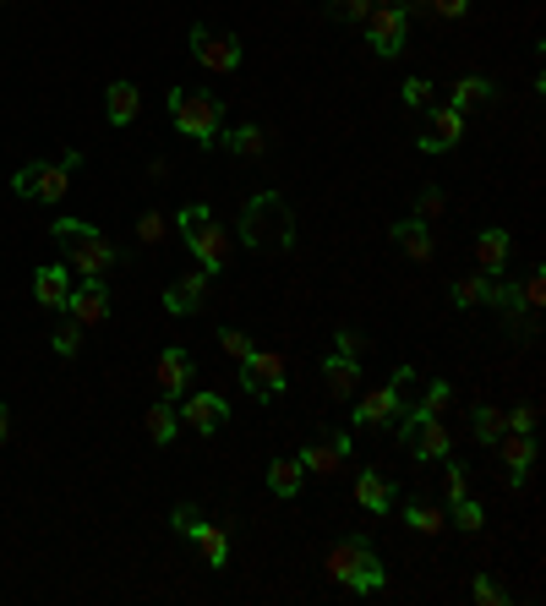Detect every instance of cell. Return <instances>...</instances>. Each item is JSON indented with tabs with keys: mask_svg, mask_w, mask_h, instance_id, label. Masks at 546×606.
<instances>
[{
	"mask_svg": "<svg viewBox=\"0 0 546 606\" xmlns=\"http://www.w3.org/2000/svg\"><path fill=\"white\" fill-rule=\"evenodd\" d=\"M241 241H247L252 252H269V257L295 246V213H290V202H284L279 191L247 197V208H241Z\"/></svg>",
	"mask_w": 546,
	"mask_h": 606,
	"instance_id": "6da1fadb",
	"label": "cell"
},
{
	"mask_svg": "<svg viewBox=\"0 0 546 606\" xmlns=\"http://www.w3.org/2000/svg\"><path fill=\"white\" fill-rule=\"evenodd\" d=\"M50 235L66 246V268L83 274V279H105V274L121 263V252L110 246V235H105L99 224H88V219H55Z\"/></svg>",
	"mask_w": 546,
	"mask_h": 606,
	"instance_id": "7a4b0ae2",
	"label": "cell"
},
{
	"mask_svg": "<svg viewBox=\"0 0 546 606\" xmlns=\"http://www.w3.org/2000/svg\"><path fill=\"white\" fill-rule=\"evenodd\" d=\"M175 224H181V235H186V246H192V257L219 279L225 268H230V257H236V241H230V230L214 219V208L208 202H186L181 213H175Z\"/></svg>",
	"mask_w": 546,
	"mask_h": 606,
	"instance_id": "3957f363",
	"label": "cell"
},
{
	"mask_svg": "<svg viewBox=\"0 0 546 606\" xmlns=\"http://www.w3.org/2000/svg\"><path fill=\"white\" fill-rule=\"evenodd\" d=\"M328 580L345 585L350 596H378V591L389 585V569H383V558L372 552L367 536H345V541L328 552Z\"/></svg>",
	"mask_w": 546,
	"mask_h": 606,
	"instance_id": "277c9868",
	"label": "cell"
},
{
	"mask_svg": "<svg viewBox=\"0 0 546 606\" xmlns=\"http://www.w3.org/2000/svg\"><path fill=\"white\" fill-rule=\"evenodd\" d=\"M170 121L197 148H214L219 132H225V104L214 93H203V88H170Z\"/></svg>",
	"mask_w": 546,
	"mask_h": 606,
	"instance_id": "5b68a950",
	"label": "cell"
},
{
	"mask_svg": "<svg viewBox=\"0 0 546 606\" xmlns=\"http://www.w3.org/2000/svg\"><path fill=\"white\" fill-rule=\"evenodd\" d=\"M77 169H83V153L77 148H66L55 164L33 158V164H22V169L11 175V191H17V197H39V202H61Z\"/></svg>",
	"mask_w": 546,
	"mask_h": 606,
	"instance_id": "8992f818",
	"label": "cell"
},
{
	"mask_svg": "<svg viewBox=\"0 0 546 606\" xmlns=\"http://www.w3.org/2000/svg\"><path fill=\"white\" fill-rule=\"evenodd\" d=\"M410 388H415V366H394V377L383 383V388H372V394H356V416H350V427H389V421H400V410L410 405Z\"/></svg>",
	"mask_w": 546,
	"mask_h": 606,
	"instance_id": "52a82bcc",
	"label": "cell"
},
{
	"mask_svg": "<svg viewBox=\"0 0 546 606\" xmlns=\"http://www.w3.org/2000/svg\"><path fill=\"white\" fill-rule=\"evenodd\" d=\"M241 388H247L258 405H273V399L290 388V361H284L279 350H258V344H252V355L241 361Z\"/></svg>",
	"mask_w": 546,
	"mask_h": 606,
	"instance_id": "ba28073f",
	"label": "cell"
},
{
	"mask_svg": "<svg viewBox=\"0 0 546 606\" xmlns=\"http://www.w3.org/2000/svg\"><path fill=\"white\" fill-rule=\"evenodd\" d=\"M361 27H367V44H372L378 60H400L405 55V33H410L405 5H372V16Z\"/></svg>",
	"mask_w": 546,
	"mask_h": 606,
	"instance_id": "9c48e42d",
	"label": "cell"
},
{
	"mask_svg": "<svg viewBox=\"0 0 546 606\" xmlns=\"http://www.w3.org/2000/svg\"><path fill=\"white\" fill-rule=\"evenodd\" d=\"M192 55H197V66H208V71H219V77H230V71H241V38L236 33H214V27H192Z\"/></svg>",
	"mask_w": 546,
	"mask_h": 606,
	"instance_id": "30bf717a",
	"label": "cell"
},
{
	"mask_svg": "<svg viewBox=\"0 0 546 606\" xmlns=\"http://www.w3.org/2000/svg\"><path fill=\"white\" fill-rule=\"evenodd\" d=\"M400 443L410 449L415 464H437V459H448V449H454L443 416H426V421H415V427H400Z\"/></svg>",
	"mask_w": 546,
	"mask_h": 606,
	"instance_id": "8fae6325",
	"label": "cell"
},
{
	"mask_svg": "<svg viewBox=\"0 0 546 606\" xmlns=\"http://www.w3.org/2000/svg\"><path fill=\"white\" fill-rule=\"evenodd\" d=\"M459 137H465V110L443 104V110H432V115H426V132L415 137V148L426 153V158H437V153L454 148Z\"/></svg>",
	"mask_w": 546,
	"mask_h": 606,
	"instance_id": "7c38bea8",
	"label": "cell"
},
{
	"mask_svg": "<svg viewBox=\"0 0 546 606\" xmlns=\"http://www.w3.org/2000/svg\"><path fill=\"white\" fill-rule=\"evenodd\" d=\"M208 290H214V274H208V268H192V274H181V279L164 290V311H170V317H192V311L208 306Z\"/></svg>",
	"mask_w": 546,
	"mask_h": 606,
	"instance_id": "4fadbf2b",
	"label": "cell"
},
{
	"mask_svg": "<svg viewBox=\"0 0 546 606\" xmlns=\"http://www.w3.org/2000/svg\"><path fill=\"white\" fill-rule=\"evenodd\" d=\"M350 449H356V443H350V432H323L317 443H306L295 459H301V470H306V475H334V470L350 459Z\"/></svg>",
	"mask_w": 546,
	"mask_h": 606,
	"instance_id": "5bb4252c",
	"label": "cell"
},
{
	"mask_svg": "<svg viewBox=\"0 0 546 606\" xmlns=\"http://www.w3.org/2000/svg\"><path fill=\"white\" fill-rule=\"evenodd\" d=\"M66 317H77L83 328L110 322V290H105V279H83V285H72V296H66Z\"/></svg>",
	"mask_w": 546,
	"mask_h": 606,
	"instance_id": "9a60e30c",
	"label": "cell"
},
{
	"mask_svg": "<svg viewBox=\"0 0 546 606\" xmlns=\"http://www.w3.org/2000/svg\"><path fill=\"white\" fill-rule=\"evenodd\" d=\"M192 383H197V361L186 355V344H164V355H159V388H164V399L192 394Z\"/></svg>",
	"mask_w": 546,
	"mask_h": 606,
	"instance_id": "2e32d148",
	"label": "cell"
},
{
	"mask_svg": "<svg viewBox=\"0 0 546 606\" xmlns=\"http://www.w3.org/2000/svg\"><path fill=\"white\" fill-rule=\"evenodd\" d=\"M175 416H181L192 432L208 438V432H219V427L230 421V405H225L219 394H181V410H175Z\"/></svg>",
	"mask_w": 546,
	"mask_h": 606,
	"instance_id": "e0dca14e",
	"label": "cell"
},
{
	"mask_svg": "<svg viewBox=\"0 0 546 606\" xmlns=\"http://www.w3.org/2000/svg\"><path fill=\"white\" fill-rule=\"evenodd\" d=\"M66 296H72V268L66 263H44L33 274V301L50 306V311H66Z\"/></svg>",
	"mask_w": 546,
	"mask_h": 606,
	"instance_id": "ac0fdd59",
	"label": "cell"
},
{
	"mask_svg": "<svg viewBox=\"0 0 546 606\" xmlns=\"http://www.w3.org/2000/svg\"><path fill=\"white\" fill-rule=\"evenodd\" d=\"M389 241L405 252L410 263H432V252H437V241H432V230L421 219H394L389 224Z\"/></svg>",
	"mask_w": 546,
	"mask_h": 606,
	"instance_id": "d6986e66",
	"label": "cell"
},
{
	"mask_svg": "<svg viewBox=\"0 0 546 606\" xmlns=\"http://www.w3.org/2000/svg\"><path fill=\"white\" fill-rule=\"evenodd\" d=\"M136 115H142V88L127 82V77L110 82V88H105V121H110V126H132Z\"/></svg>",
	"mask_w": 546,
	"mask_h": 606,
	"instance_id": "ffe728a7",
	"label": "cell"
},
{
	"mask_svg": "<svg viewBox=\"0 0 546 606\" xmlns=\"http://www.w3.org/2000/svg\"><path fill=\"white\" fill-rule=\"evenodd\" d=\"M323 383H328V394H339V399H356V394H361V361L334 350V355L323 361Z\"/></svg>",
	"mask_w": 546,
	"mask_h": 606,
	"instance_id": "44dd1931",
	"label": "cell"
},
{
	"mask_svg": "<svg viewBox=\"0 0 546 606\" xmlns=\"http://www.w3.org/2000/svg\"><path fill=\"white\" fill-rule=\"evenodd\" d=\"M356 503L383 519V514L394 508V481H389L383 470H361V475H356Z\"/></svg>",
	"mask_w": 546,
	"mask_h": 606,
	"instance_id": "7402d4cb",
	"label": "cell"
},
{
	"mask_svg": "<svg viewBox=\"0 0 546 606\" xmlns=\"http://www.w3.org/2000/svg\"><path fill=\"white\" fill-rule=\"evenodd\" d=\"M503 464H509V486H525L531 464H536V438L531 432H503Z\"/></svg>",
	"mask_w": 546,
	"mask_h": 606,
	"instance_id": "603a6c76",
	"label": "cell"
},
{
	"mask_svg": "<svg viewBox=\"0 0 546 606\" xmlns=\"http://www.w3.org/2000/svg\"><path fill=\"white\" fill-rule=\"evenodd\" d=\"M509 257H514V235H509V230H481V235H476V263H481V274H503Z\"/></svg>",
	"mask_w": 546,
	"mask_h": 606,
	"instance_id": "cb8c5ba5",
	"label": "cell"
},
{
	"mask_svg": "<svg viewBox=\"0 0 546 606\" xmlns=\"http://www.w3.org/2000/svg\"><path fill=\"white\" fill-rule=\"evenodd\" d=\"M481 306H492V311H498L509 328H514L520 317H531V311H525V301H520V285H509L503 274H492V279H487V301H481Z\"/></svg>",
	"mask_w": 546,
	"mask_h": 606,
	"instance_id": "d4e9b609",
	"label": "cell"
},
{
	"mask_svg": "<svg viewBox=\"0 0 546 606\" xmlns=\"http://www.w3.org/2000/svg\"><path fill=\"white\" fill-rule=\"evenodd\" d=\"M301 486H306L301 459H295V454H273L269 459V492H273V497H301Z\"/></svg>",
	"mask_w": 546,
	"mask_h": 606,
	"instance_id": "484cf974",
	"label": "cell"
},
{
	"mask_svg": "<svg viewBox=\"0 0 546 606\" xmlns=\"http://www.w3.org/2000/svg\"><path fill=\"white\" fill-rule=\"evenodd\" d=\"M219 143L236 153V158H263L273 137H269V126H252V121H247V126H236V132H219Z\"/></svg>",
	"mask_w": 546,
	"mask_h": 606,
	"instance_id": "4316f807",
	"label": "cell"
},
{
	"mask_svg": "<svg viewBox=\"0 0 546 606\" xmlns=\"http://www.w3.org/2000/svg\"><path fill=\"white\" fill-rule=\"evenodd\" d=\"M142 427H148V443H159V449H170V443H175V432H181V416L170 410V399H159V405H148V416H142Z\"/></svg>",
	"mask_w": 546,
	"mask_h": 606,
	"instance_id": "83f0119b",
	"label": "cell"
},
{
	"mask_svg": "<svg viewBox=\"0 0 546 606\" xmlns=\"http://www.w3.org/2000/svg\"><path fill=\"white\" fill-rule=\"evenodd\" d=\"M448 405H454V383H443V377H437V383H432V388L410 405V416L400 421V427H415V421H426V416H443Z\"/></svg>",
	"mask_w": 546,
	"mask_h": 606,
	"instance_id": "f1b7e54d",
	"label": "cell"
},
{
	"mask_svg": "<svg viewBox=\"0 0 546 606\" xmlns=\"http://www.w3.org/2000/svg\"><path fill=\"white\" fill-rule=\"evenodd\" d=\"M492 99H498V82H492V77H459L448 104H454V110H470V104H492Z\"/></svg>",
	"mask_w": 546,
	"mask_h": 606,
	"instance_id": "f546056e",
	"label": "cell"
},
{
	"mask_svg": "<svg viewBox=\"0 0 546 606\" xmlns=\"http://www.w3.org/2000/svg\"><path fill=\"white\" fill-rule=\"evenodd\" d=\"M192 541H197V552L208 558V569H225V563H230V536H225V525H203Z\"/></svg>",
	"mask_w": 546,
	"mask_h": 606,
	"instance_id": "4dcf8cb0",
	"label": "cell"
},
{
	"mask_svg": "<svg viewBox=\"0 0 546 606\" xmlns=\"http://www.w3.org/2000/svg\"><path fill=\"white\" fill-rule=\"evenodd\" d=\"M487 279H492V274H465V279H454V285H448V301L459 306V311L481 306L487 301Z\"/></svg>",
	"mask_w": 546,
	"mask_h": 606,
	"instance_id": "1f68e13d",
	"label": "cell"
},
{
	"mask_svg": "<svg viewBox=\"0 0 546 606\" xmlns=\"http://www.w3.org/2000/svg\"><path fill=\"white\" fill-rule=\"evenodd\" d=\"M470 421H476V443H487V449L509 432V421H503V410H498V405H476V416H470Z\"/></svg>",
	"mask_w": 546,
	"mask_h": 606,
	"instance_id": "d6a6232c",
	"label": "cell"
},
{
	"mask_svg": "<svg viewBox=\"0 0 546 606\" xmlns=\"http://www.w3.org/2000/svg\"><path fill=\"white\" fill-rule=\"evenodd\" d=\"M405 525L415 536H437L448 519H443V508H432V503H405Z\"/></svg>",
	"mask_w": 546,
	"mask_h": 606,
	"instance_id": "836d02e7",
	"label": "cell"
},
{
	"mask_svg": "<svg viewBox=\"0 0 546 606\" xmlns=\"http://www.w3.org/2000/svg\"><path fill=\"white\" fill-rule=\"evenodd\" d=\"M50 350H55L61 361H77V350H83V322H77V317H66V322L50 333Z\"/></svg>",
	"mask_w": 546,
	"mask_h": 606,
	"instance_id": "e575fe53",
	"label": "cell"
},
{
	"mask_svg": "<svg viewBox=\"0 0 546 606\" xmlns=\"http://www.w3.org/2000/svg\"><path fill=\"white\" fill-rule=\"evenodd\" d=\"M443 208H448L443 186H421V191H415V213H410V219H421V224H426V219H443Z\"/></svg>",
	"mask_w": 546,
	"mask_h": 606,
	"instance_id": "d590c367",
	"label": "cell"
},
{
	"mask_svg": "<svg viewBox=\"0 0 546 606\" xmlns=\"http://www.w3.org/2000/svg\"><path fill=\"white\" fill-rule=\"evenodd\" d=\"M448 508H454V525H459L465 536H476V530L487 525V508H481L476 497H459V503H448Z\"/></svg>",
	"mask_w": 546,
	"mask_h": 606,
	"instance_id": "8d00e7d4",
	"label": "cell"
},
{
	"mask_svg": "<svg viewBox=\"0 0 546 606\" xmlns=\"http://www.w3.org/2000/svg\"><path fill=\"white\" fill-rule=\"evenodd\" d=\"M136 241H142V246H159V241H164V213H159V208H142V213H136Z\"/></svg>",
	"mask_w": 546,
	"mask_h": 606,
	"instance_id": "74e56055",
	"label": "cell"
},
{
	"mask_svg": "<svg viewBox=\"0 0 546 606\" xmlns=\"http://www.w3.org/2000/svg\"><path fill=\"white\" fill-rule=\"evenodd\" d=\"M520 301H525V311H531V317L542 311V301H546V279H542V268H531V274H525V285H520Z\"/></svg>",
	"mask_w": 546,
	"mask_h": 606,
	"instance_id": "f35d334b",
	"label": "cell"
},
{
	"mask_svg": "<svg viewBox=\"0 0 546 606\" xmlns=\"http://www.w3.org/2000/svg\"><path fill=\"white\" fill-rule=\"evenodd\" d=\"M219 350H225L230 361H247V355H252V339H247L241 328H219Z\"/></svg>",
	"mask_w": 546,
	"mask_h": 606,
	"instance_id": "ab89813d",
	"label": "cell"
},
{
	"mask_svg": "<svg viewBox=\"0 0 546 606\" xmlns=\"http://www.w3.org/2000/svg\"><path fill=\"white\" fill-rule=\"evenodd\" d=\"M443 464H448V470H443V497H448V503L470 497V481H465V470H459L454 459H443Z\"/></svg>",
	"mask_w": 546,
	"mask_h": 606,
	"instance_id": "60d3db41",
	"label": "cell"
},
{
	"mask_svg": "<svg viewBox=\"0 0 546 606\" xmlns=\"http://www.w3.org/2000/svg\"><path fill=\"white\" fill-rule=\"evenodd\" d=\"M203 525H208V514H203L197 503H181V508H175V530H181L186 541H192V536H197Z\"/></svg>",
	"mask_w": 546,
	"mask_h": 606,
	"instance_id": "b9f144b4",
	"label": "cell"
},
{
	"mask_svg": "<svg viewBox=\"0 0 546 606\" xmlns=\"http://www.w3.org/2000/svg\"><path fill=\"white\" fill-rule=\"evenodd\" d=\"M470 596H476V602H481V606H503V602H509V591H503L498 580H487V574H476V585H470Z\"/></svg>",
	"mask_w": 546,
	"mask_h": 606,
	"instance_id": "7bdbcfd3",
	"label": "cell"
},
{
	"mask_svg": "<svg viewBox=\"0 0 546 606\" xmlns=\"http://www.w3.org/2000/svg\"><path fill=\"white\" fill-rule=\"evenodd\" d=\"M503 421H509V432H536L542 410L536 405H520V410H503Z\"/></svg>",
	"mask_w": 546,
	"mask_h": 606,
	"instance_id": "ee69618b",
	"label": "cell"
},
{
	"mask_svg": "<svg viewBox=\"0 0 546 606\" xmlns=\"http://www.w3.org/2000/svg\"><path fill=\"white\" fill-rule=\"evenodd\" d=\"M328 11H334L339 22H367V16H372V0H334Z\"/></svg>",
	"mask_w": 546,
	"mask_h": 606,
	"instance_id": "f6af8a7d",
	"label": "cell"
},
{
	"mask_svg": "<svg viewBox=\"0 0 546 606\" xmlns=\"http://www.w3.org/2000/svg\"><path fill=\"white\" fill-rule=\"evenodd\" d=\"M334 350H339V355H356V361H361V355H367V339H361L356 328H339V333H334Z\"/></svg>",
	"mask_w": 546,
	"mask_h": 606,
	"instance_id": "bcb514c9",
	"label": "cell"
},
{
	"mask_svg": "<svg viewBox=\"0 0 546 606\" xmlns=\"http://www.w3.org/2000/svg\"><path fill=\"white\" fill-rule=\"evenodd\" d=\"M400 99H405V110H421V104L432 99V82H426V77H410L405 88H400Z\"/></svg>",
	"mask_w": 546,
	"mask_h": 606,
	"instance_id": "7dc6e473",
	"label": "cell"
},
{
	"mask_svg": "<svg viewBox=\"0 0 546 606\" xmlns=\"http://www.w3.org/2000/svg\"><path fill=\"white\" fill-rule=\"evenodd\" d=\"M465 11H470V0H426V16H443V22H454Z\"/></svg>",
	"mask_w": 546,
	"mask_h": 606,
	"instance_id": "c3c4849f",
	"label": "cell"
},
{
	"mask_svg": "<svg viewBox=\"0 0 546 606\" xmlns=\"http://www.w3.org/2000/svg\"><path fill=\"white\" fill-rule=\"evenodd\" d=\"M170 175H175V164H170V158H148V180H153V186H164Z\"/></svg>",
	"mask_w": 546,
	"mask_h": 606,
	"instance_id": "681fc988",
	"label": "cell"
},
{
	"mask_svg": "<svg viewBox=\"0 0 546 606\" xmlns=\"http://www.w3.org/2000/svg\"><path fill=\"white\" fill-rule=\"evenodd\" d=\"M6 443H11V410L0 405V449H6Z\"/></svg>",
	"mask_w": 546,
	"mask_h": 606,
	"instance_id": "f907efd6",
	"label": "cell"
},
{
	"mask_svg": "<svg viewBox=\"0 0 546 606\" xmlns=\"http://www.w3.org/2000/svg\"><path fill=\"white\" fill-rule=\"evenodd\" d=\"M372 5H400V0H372Z\"/></svg>",
	"mask_w": 546,
	"mask_h": 606,
	"instance_id": "816d5d0a",
	"label": "cell"
}]
</instances>
